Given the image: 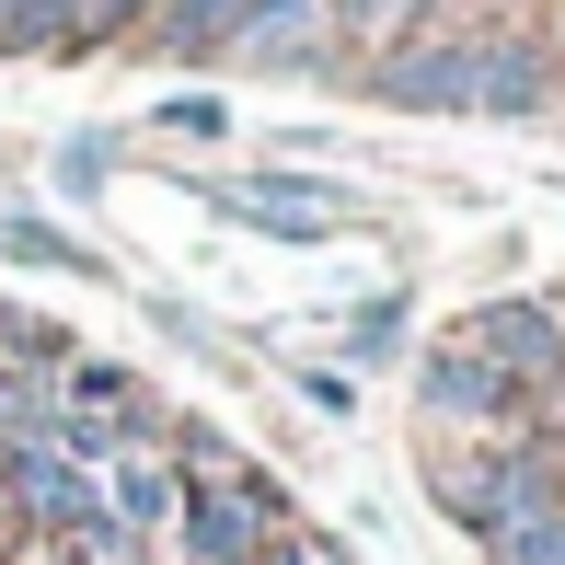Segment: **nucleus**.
Returning a JSON list of instances; mask_svg holds the SVG:
<instances>
[{
    "mask_svg": "<svg viewBox=\"0 0 565 565\" xmlns=\"http://www.w3.org/2000/svg\"><path fill=\"white\" fill-rule=\"evenodd\" d=\"M209 209H231L243 231H277V243H335L347 231V196L312 185V173H231V185H209Z\"/></svg>",
    "mask_w": 565,
    "mask_h": 565,
    "instance_id": "obj_6",
    "label": "nucleus"
},
{
    "mask_svg": "<svg viewBox=\"0 0 565 565\" xmlns=\"http://www.w3.org/2000/svg\"><path fill=\"white\" fill-rule=\"evenodd\" d=\"M58 554H70V565H139L150 543H139V531H116V520H105V508H93V520H82V531H70V543H58Z\"/></svg>",
    "mask_w": 565,
    "mask_h": 565,
    "instance_id": "obj_13",
    "label": "nucleus"
},
{
    "mask_svg": "<svg viewBox=\"0 0 565 565\" xmlns=\"http://www.w3.org/2000/svg\"><path fill=\"white\" fill-rule=\"evenodd\" d=\"M243 12H254V0H162V12L139 23V46H162V58L209 70V58H231V35H243Z\"/></svg>",
    "mask_w": 565,
    "mask_h": 565,
    "instance_id": "obj_9",
    "label": "nucleus"
},
{
    "mask_svg": "<svg viewBox=\"0 0 565 565\" xmlns=\"http://www.w3.org/2000/svg\"><path fill=\"white\" fill-rule=\"evenodd\" d=\"M277 531H289V497H277L254 461H231V473H185V508H173L162 543L185 565H254Z\"/></svg>",
    "mask_w": 565,
    "mask_h": 565,
    "instance_id": "obj_3",
    "label": "nucleus"
},
{
    "mask_svg": "<svg viewBox=\"0 0 565 565\" xmlns=\"http://www.w3.org/2000/svg\"><path fill=\"white\" fill-rule=\"evenodd\" d=\"M0 12H12V0H0Z\"/></svg>",
    "mask_w": 565,
    "mask_h": 565,
    "instance_id": "obj_20",
    "label": "nucleus"
},
{
    "mask_svg": "<svg viewBox=\"0 0 565 565\" xmlns=\"http://www.w3.org/2000/svg\"><path fill=\"white\" fill-rule=\"evenodd\" d=\"M484 565H565V508L531 531H508V543H484Z\"/></svg>",
    "mask_w": 565,
    "mask_h": 565,
    "instance_id": "obj_16",
    "label": "nucleus"
},
{
    "mask_svg": "<svg viewBox=\"0 0 565 565\" xmlns=\"http://www.w3.org/2000/svg\"><path fill=\"white\" fill-rule=\"evenodd\" d=\"M393 347H404V289H393V300H358V312H347V358H358V370H381Z\"/></svg>",
    "mask_w": 565,
    "mask_h": 565,
    "instance_id": "obj_12",
    "label": "nucleus"
},
{
    "mask_svg": "<svg viewBox=\"0 0 565 565\" xmlns=\"http://www.w3.org/2000/svg\"><path fill=\"white\" fill-rule=\"evenodd\" d=\"M554 82H565V58L543 23H461V12L358 70V93L393 116H543Z\"/></svg>",
    "mask_w": 565,
    "mask_h": 565,
    "instance_id": "obj_1",
    "label": "nucleus"
},
{
    "mask_svg": "<svg viewBox=\"0 0 565 565\" xmlns=\"http://www.w3.org/2000/svg\"><path fill=\"white\" fill-rule=\"evenodd\" d=\"M0 254H12V266H46V277H105V254L70 243L46 209H12V220H0Z\"/></svg>",
    "mask_w": 565,
    "mask_h": 565,
    "instance_id": "obj_11",
    "label": "nucleus"
},
{
    "mask_svg": "<svg viewBox=\"0 0 565 565\" xmlns=\"http://www.w3.org/2000/svg\"><path fill=\"white\" fill-rule=\"evenodd\" d=\"M150 127H162V139H231V105H220V93H173Z\"/></svg>",
    "mask_w": 565,
    "mask_h": 565,
    "instance_id": "obj_15",
    "label": "nucleus"
},
{
    "mask_svg": "<svg viewBox=\"0 0 565 565\" xmlns=\"http://www.w3.org/2000/svg\"><path fill=\"white\" fill-rule=\"evenodd\" d=\"M93 12V46H139V23L162 12V0H82Z\"/></svg>",
    "mask_w": 565,
    "mask_h": 565,
    "instance_id": "obj_17",
    "label": "nucleus"
},
{
    "mask_svg": "<svg viewBox=\"0 0 565 565\" xmlns=\"http://www.w3.org/2000/svg\"><path fill=\"white\" fill-rule=\"evenodd\" d=\"M323 58H335V12L323 0H254L243 35H231V70H312L323 82Z\"/></svg>",
    "mask_w": 565,
    "mask_h": 565,
    "instance_id": "obj_8",
    "label": "nucleus"
},
{
    "mask_svg": "<svg viewBox=\"0 0 565 565\" xmlns=\"http://www.w3.org/2000/svg\"><path fill=\"white\" fill-rule=\"evenodd\" d=\"M427 484H439V508L473 543H508V531H531V520H554L565 508V461L543 439H473V450H439L427 461Z\"/></svg>",
    "mask_w": 565,
    "mask_h": 565,
    "instance_id": "obj_2",
    "label": "nucleus"
},
{
    "mask_svg": "<svg viewBox=\"0 0 565 565\" xmlns=\"http://www.w3.org/2000/svg\"><path fill=\"white\" fill-rule=\"evenodd\" d=\"M416 404H427V427H450V439H531V404L508 393L497 370H484L473 347H427V370H416Z\"/></svg>",
    "mask_w": 565,
    "mask_h": 565,
    "instance_id": "obj_5",
    "label": "nucleus"
},
{
    "mask_svg": "<svg viewBox=\"0 0 565 565\" xmlns=\"http://www.w3.org/2000/svg\"><path fill=\"white\" fill-rule=\"evenodd\" d=\"M93 497H105V520H116V531L162 543L173 508H185V473H173V450H162V439H116V450H105V473H93Z\"/></svg>",
    "mask_w": 565,
    "mask_h": 565,
    "instance_id": "obj_7",
    "label": "nucleus"
},
{
    "mask_svg": "<svg viewBox=\"0 0 565 565\" xmlns=\"http://www.w3.org/2000/svg\"><path fill=\"white\" fill-rule=\"evenodd\" d=\"M254 565H323V554H312V531H277V543L254 554Z\"/></svg>",
    "mask_w": 565,
    "mask_h": 565,
    "instance_id": "obj_19",
    "label": "nucleus"
},
{
    "mask_svg": "<svg viewBox=\"0 0 565 565\" xmlns=\"http://www.w3.org/2000/svg\"><path fill=\"white\" fill-rule=\"evenodd\" d=\"M0 58H93V12L82 0H12L0 12Z\"/></svg>",
    "mask_w": 565,
    "mask_h": 565,
    "instance_id": "obj_10",
    "label": "nucleus"
},
{
    "mask_svg": "<svg viewBox=\"0 0 565 565\" xmlns=\"http://www.w3.org/2000/svg\"><path fill=\"white\" fill-rule=\"evenodd\" d=\"M300 404H312V416H358V381L347 370H300Z\"/></svg>",
    "mask_w": 565,
    "mask_h": 565,
    "instance_id": "obj_18",
    "label": "nucleus"
},
{
    "mask_svg": "<svg viewBox=\"0 0 565 565\" xmlns=\"http://www.w3.org/2000/svg\"><path fill=\"white\" fill-rule=\"evenodd\" d=\"M461 347H473L520 404H554V393H565V300L497 289V300H473V312H461Z\"/></svg>",
    "mask_w": 565,
    "mask_h": 565,
    "instance_id": "obj_4",
    "label": "nucleus"
},
{
    "mask_svg": "<svg viewBox=\"0 0 565 565\" xmlns=\"http://www.w3.org/2000/svg\"><path fill=\"white\" fill-rule=\"evenodd\" d=\"M105 173H116V139H105V127H82V139H58V185H70V196H93Z\"/></svg>",
    "mask_w": 565,
    "mask_h": 565,
    "instance_id": "obj_14",
    "label": "nucleus"
}]
</instances>
